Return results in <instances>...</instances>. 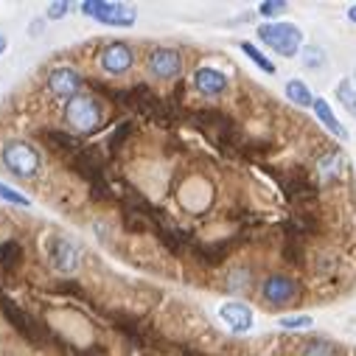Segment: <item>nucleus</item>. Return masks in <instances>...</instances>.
Segmentation results:
<instances>
[{
	"mask_svg": "<svg viewBox=\"0 0 356 356\" xmlns=\"http://www.w3.org/2000/svg\"><path fill=\"white\" fill-rule=\"evenodd\" d=\"M0 163L6 165L9 174L20 177V180H31L42 171V154L37 146H31L29 140L12 138L0 146Z\"/></svg>",
	"mask_w": 356,
	"mask_h": 356,
	"instance_id": "f257e3e1",
	"label": "nucleus"
},
{
	"mask_svg": "<svg viewBox=\"0 0 356 356\" xmlns=\"http://www.w3.org/2000/svg\"><path fill=\"white\" fill-rule=\"evenodd\" d=\"M258 40L281 56H295L303 45V34L292 23H264L258 29Z\"/></svg>",
	"mask_w": 356,
	"mask_h": 356,
	"instance_id": "f03ea898",
	"label": "nucleus"
},
{
	"mask_svg": "<svg viewBox=\"0 0 356 356\" xmlns=\"http://www.w3.org/2000/svg\"><path fill=\"white\" fill-rule=\"evenodd\" d=\"M81 15H87L102 26H113V29H129L138 20L135 9L124 6V3H110V0H84Z\"/></svg>",
	"mask_w": 356,
	"mask_h": 356,
	"instance_id": "7ed1b4c3",
	"label": "nucleus"
},
{
	"mask_svg": "<svg viewBox=\"0 0 356 356\" xmlns=\"http://www.w3.org/2000/svg\"><path fill=\"white\" fill-rule=\"evenodd\" d=\"M65 124H67L70 129L81 132V135L99 129V124H102V107H99V102L90 99V96H76V99H70V102L65 104Z\"/></svg>",
	"mask_w": 356,
	"mask_h": 356,
	"instance_id": "20e7f679",
	"label": "nucleus"
},
{
	"mask_svg": "<svg viewBox=\"0 0 356 356\" xmlns=\"http://www.w3.org/2000/svg\"><path fill=\"white\" fill-rule=\"evenodd\" d=\"M146 70H149V76L163 79V81L177 79L183 73V56H180V51H174V48H154L146 56Z\"/></svg>",
	"mask_w": 356,
	"mask_h": 356,
	"instance_id": "39448f33",
	"label": "nucleus"
},
{
	"mask_svg": "<svg viewBox=\"0 0 356 356\" xmlns=\"http://www.w3.org/2000/svg\"><path fill=\"white\" fill-rule=\"evenodd\" d=\"M81 84H84L81 73L73 70V67H67V65H59V67H54V70L48 73V90H51L54 96L65 99V102L81 96Z\"/></svg>",
	"mask_w": 356,
	"mask_h": 356,
	"instance_id": "423d86ee",
	"label": "nucleus"
},
{
	"mask_svg": "<svg viewBox=\"0 0 356 356\" xmlns=\"http://www.w3.org/2000/svg\"><path fill=\"white\" fill-rule=\"evenodd\" d=\"M99 65L110 76H124L135 65V51L127 42H107L99 54Z\"/></svg>",
	"mask_w": 356,
	"mask_h": 356,
	"instance_id": "0eeeda50",
	"label": "nucleus"
},
{
	"mask_svg": "<svg viewBox=\"0 0 356 356\" xmlns=\"http://www.w3.org/2000/svg\"><path fill=\"white\" fill-rule=\"evenodd\" d=\"M261 295L270 306H286L298 298V284L286 275H270L261 284Z\"/></svg>",
	"mask_w": 356,
	"mask_h": 356,
	"instance_id": "6e6552de",
	"label": "nucleus"
},
{
	"mask_svg": "<svg viewBox=\"0 0 356 356\" xmlns=\"http://www.w3.org/2000/svg\"><path fill=\"white\" fill-rule=\"evenodd\" d=\"M51 264H54L56 273H76L79 264H81V252L70 238L59 236L51 244Z\"/></svg>",
	"mask_w": 356,
	"mask_h": 356,
	"instance_id": "1a4fd4ad",
	"label": "nucleus"
},
{
	"mask_svg": "<svg viewBox=\"0 0 356 356\" xmlns=\"http://www.w3.org/2000/svg\"><path fill=\"white\" fill-rule=\"evenodd\" d=\"M194 87L202 96H222L227 90V76L211 65H202L194 70Z\"/></svg>",
	"mask_w": 356,
	"mask_h": 356,
	"instance_id": "9d476101",
	"label": "nucleus"
},
{
	"mask_svg": "<svg viewBox=\"0 0 356 356\" xmlns=\"http://www.w3.org/2000/svg\"><path fill=\"white\" fill-rule=\"evenodd\" d=\"M219 317H222V320L227 323V328L236 331V334H244V331L252 328V312H250V306H244V303H225V306L219 309Z\"/></svg>",
	"mask_w": 356,
	"mask_h": 356,
	"instance_id": "9b49d317",
	"label": "nucleus"
},
{
	"mask_svg": "<svg viewBox=\"0 0 356 356\" xmlns=\"http://www.w3.org/2000/svg\"><path fill=\"white\" fill-rule=\"evenodd\" d=\"M312 107H314L317 118H320V121H323V124H325V127H328L334 135H339V140H348V129H345V127L337 121V115H334V110L328 107V102H325V99H320V96H317Z\"/></svg>",
	"mask_w": 356,
	"mask_h": 356,
	"instance_id": "f8f14e48",
	"label": "nucleus"
},
{
	"mask_svg": "<svg viewBox=\"0 0 356 356\" xmlns=\"http://www.w3.org/2000/svg\"><path fill=\"white\" fill-rule=\"evenodd\" d=\"M300 356H342V348L328 339H309L300 348Z\"/></svg>",
	"mask_w": 356,
	"mask_h": 356,
	"instance_id": "ddd939ff",
	"label": "nucleus"
},
{
	"mask_svg": "<svg viewBox=\"0 0 356 356\" xmlns=\"http://www.w3.org/2000/svg\"><path fill=\"white\" fill-rule=\"evenodd\" d=\"M286 99L289 102H295L298 107H312L314 104V96L309 93V87L303 84V81H298V79H292V81H286Z\"/></svg>",
	"mask_w": 356,
	"mask_h": 356,
	"instance_id": "4468645a",
	"label": "nucleus"
},
{
	"mask_svg": "<svg viewBox=\"0 0 356 356\" xmlns=\"http://www.w3.org/2000/svg\"><path fill=\"white\" fill-rule=\"evenodd\" d=\"M342 171V154L337 149H331L325 157H320V177L323 180H331V177H337Z\"/></svg>",
	"mask_w": 356,
	"mask_h": 356,
	"instance_id": "2eb2a0df",
	"label": "nucleus"
},
{
	"mask_svg": "<svg viewBox=\"0 0 356 356\" xmlns=\"http://www.w3.org/2000/svg\"><path fill=\"white\" fill-rule=\"evenodd\" d=\"M337 99H339V104L356 118V90H353V84H350V79H345V81H339L337 84Z\"/></svg>",
	"mask_w": 356,
	"mask_h": 356,
	"instance_id": "dca6fc26",
	"label": "nucleus"
},
{
	"mask_svg": "<svg viewBox=\"0 0 356 356\" xmlns=\"http://www.w3.org/2000/svg\"><path fill=\"white\" fill-rule=\"evenodd\" d=\"M241 51H244V54L250 56V62H252V65H258L264 73H270V76H273V73L278 70V67H275V62H273V59H266V56H264L252 42H241Z\"/></svg>",
	"mask_w": 356,
	"mask_h": 356,
	"instance_id": "f3484780",
	"label": "nucleus"
},
{
	"mask_svg": "<svg viewBox=\"0 0 356 356\" xmlns=\"http://www.w3.org/2000/svg\"><path fill=\"white\" fill-rule=\"evenodd\" d=\"M325 51L323 48H317V45H306L303 48V67H309V70H323L325 67Z\"/></svg>",
	"mask_w": 356,
	"mask_h": 356,
	"instance_id": "a211bd4d",
	"label": "nucleus"
},
{
	"mask_svg": "<svg viewBox=\"0 0 356 356\" xmlns=\"http://www.w3.org/2000/svg\"><path fill=\"white\" fill-rule=\"evenodd\" d=\"M0 200L9 202V205H17V208H31V200L23 197L20 191H15V188L6 186V183H0Z\"/></svg>",
	"mask_w": 356,
	"mask_h": 356,
	"instance_id": "6ab92c4d",
	"label": "nucleus"
},
{
	"mask_svg": "<svg viewBox=\"0 0 356 356\" xmlns=\"http://www.w3.org/2000/svg\"><path fill=\"white\" fill-rule=\"evenodd\" d=\"M281 12H286L284 0H264V3L258 6V15H261V17H275V15H281Z\"/></svg>",
	"mask_w": 356,
	"mask_h": 356,
	"instance_id": "aec40b11",
	"label": "nucleus"
},
{
	"mask_svg": "<svg viewBox=\"0 0 356 356\" xmlns=\"http://www.w3.org/2000/svg\"><path fill=\"white\" fill-rule=\"evenodd\" d=\"M67 12H70V3H67V0H62V3H51V6H48V15H45V17H48V20H62Z\"/></svg>",
	"mask_w": 356,
	"mask_h": 356,
	"instance_id": "412c9836",
	"label": "nucleus"
},
{
	"mask_svg": "<svg viewBox=\"0 0 356 356\" xmlns=\"http://www.w3.org/2000/svg\"><path fill=\"white\" fill-rule=\"evenodd\" d=\"M281 325L284 328H309L312 317H306V314H300V317H281Z\"/></svg>",
	"mask_w": 356,
	"mask_h": 356,
	"instance_id": "4be33fe9",
	"label": "nucleus"
},
{
	"mask_svg": "<svg viewBox=\"0 0 356 356\" xmlns=\"http://www.w3.org/2000/svg\"><path fill=\"white\" fill-rule=\"evenodd\" d=\"M40 31H42V20H34V23H31V34H34V37H37V34H40Z\"/></svg>",
	"mask_w": 356,
	"mask_h": 356,
	"instance_id": "5701e85b",
	"label": "nucleus"
},
{
	"mask_svg": "<svg viewBox=\"0 0 356 356\" xmlns=\"http://www.w3.org/2000/svg\"><path fill=\"white\" fill-rule=\"evenodd\" d=\"M6 48H9V40H6L3 34H0V56H3V54H6Z\"/></svg>",
	"mask_w": 356,
	"mask_h": 356,
	"instance_id": "b1692460",
	"label": "nucleus"
},
{
	"mask_svg": "<svg viewBox=\"0 0 356 356\" xmlns=\"http://www.w3.org/2000/svg\"><path fill=\"white\" fill-rule=\"evenodd\" d=\"M348 20H350V23H356V3L348 9Z\"/></svg>",
	"mask_w": 356,
	"mask_h": 356,
	"instance_id": "393cba45",
	"label": "nucleus"
},
{
	"mask_svg": "<svg viewBox=\"0 0 356 356\" xmlns=\"http://www.w3.org/2000/svg\"><path fill=\"white\" fill-rule=\"evenodd\" d=\"M353 79H356V70H353Z\"/></svg>",
	"mask_w": 356,
	"mask_h": 356,
	"instance_id": "a878e982",
	"label": "nucleus"
}]
</instances>
